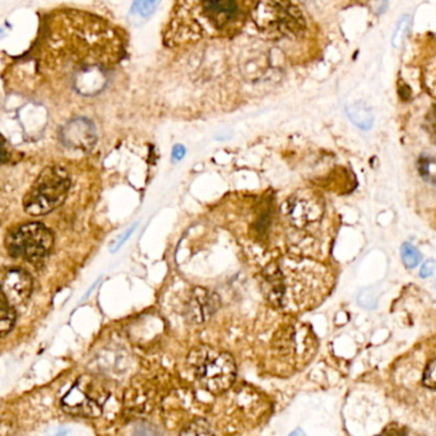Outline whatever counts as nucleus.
Listing matches in <instances>:
<instances>
[{
  "label": "nucleus",
  "instance_id": "obj_1",
  "mask_svg": "<svg viewBox=\"0 0 436 436\" xmlns=\"http://www.w3.org/2000/svg\"><path fill=\"white\" fill-rule=\"evenodd\" d=\"M70 175L59 166L46 167L23 198V208L31 216H44L65 201L70 189Z\"/></svg>",
  "mask_w": 436,
  "mask_h": 436
},
{
  "label": "nucleus",
  "instance_id": "obj_2",
  "mask_svg": "<svg viewBox=\"0 0 436 436\" xmlns=\"http://www.w3.org/2000/svg\"><path fill=\"white\" fill-rule=\"evenodd\" d=\"M189 362L195 369L198 380L210 393L225 392L235 382V360L227 352L203 346L193 349Z\"/></svg>",
  "mask_w": 436,
  "mask_h": 436
},
{
  "label": "nucleus",
  "instance_id": "obj_3",
  "mask_svg": "<svg viewBox=\"0 0 436 436\" xmlns=\"http://www.w3.org/2000/svg\"><path fill=\"white\" fill-rule=\"evenodd\" d=\"M54 237L50 230L41 224H26L16 227L6 239L8 253L14 258L28 262L44 259L53 248Z\"/></svg>",
  "mask_w": 436,
  "mask_h": 436
},
{
  "label": "nucleus",
  "instance_id": "obj_4",
  "mask_svg": "<svg viewBox=\"0 0 436 436\" xmlns=\"http://www.w3.org/2000/svg\"><path fill=\"white\" fill-rule=\"evenodd\" d=\"M107 400L106 388L92 376H82L61 400L63 410L79 417H97Z\"/></svg>",
  "mask_w": 436,
  "mask_h": 436
},
{
  "label": "nucleus",
  "instance_id": "obj_5",
  "mask_svg": "<svg viewBox=\"0 0 436 436\" xmlns=\"http://www.w3.org/2000/svg\"><path fill=\"white\" fill-rule=\"evenodd\" d=\"M258 25L265 30L286 34L297 31L303 22L301 16L291 4L281 0H270L258 8Z\"/></svg>",
  "mask_w": 436,
  "mask_h": 436
},
{
  "label": "nucleus",
  "instance_id": "obj_6",
  "mask_svg": "<svg viewBox=\"0 0 436 436\" xmlns=\"http://www.w3.org/2000/svg\"><path fill=\"white\" fill-rule=\"evenodd\" d=\"M32 279L21 268L0 270V297L10 307L23 305L31 296Z\"/></svg>",
  "mask_w": 436,
  "mask_h": 436
},
{
  "label": "nucleus",
  "instance_id": "obj_7",
  "mask_svg": "<svg viewBox=\"0 0 436 436\" xmlns=\"http://www.w3.org/2000/svg\"><path fill=\"white\" fill-rule=\"evenodd\" d=\"M61 140L67 149L88 152L96 146V127L87 118H74L61 128Z\"/></svg>",
  "mask_w": 436,
  "mask_h": 436
},
{
  "label": "nucleus",
  "instance_id": "obj_8",
  "mask_svg": "<svg viewBox=\"0 0 436 436\" xmlns=\"http://www.w3.org/2000/svg\"><path fill=\"white\" fill-rule=\"evenodd\" d=\"M221 300L216 292L207 288H193L185 304L184 315L189 323L201 324L217 313Z\"/></svg>",
  "mask_w": 436,
  "mask_h": 436
},
{
  "label": "nucleus",
  "instance_id": "obj_9",
  "mask_svg": "<svg viewBox=\"0 0 436 436\" xmlns=\"http://www.w3.org/2000/svg\"><path fill=\"white\" fill-rule=\"evenodd\" d=\"M322 216V207L314 198L292 197L288 201L287 217L291 225L304 228L316 222Z\"/></svg>",
  "mask_w": 436,
  "mask_h": 436
},
{
  "label": "nucleus",
  "instance_id": "obj_10",
  "mask_svg": "<svg viewBox=\"0 0 436 436\" xmlns=\"http://www.w3.org/2000/svg\"><path fill=\"white\" fill-rule=\"evenodd\" d=\"M263 291L272 305H283L286 297V283L279 263H272L263 272Z\"/></svg>",
  "mask_w": 436,
  "mask_h": 436
},
{
  "label": "nucleus",
  "instance_id": "obj_11",
  "mask_svg": "<svg viewBox=\"0 0 436 436\" xmlns=\"http://www.w3.org/2000/svg\"><path fill=\"white\" fill-rule=\"evenodd\" d=\"M106 74L98 68H87L79 72L74 80V87L85 96H94L106 87Z\"/></svg>",
  "mask_w": 436,
  "mask_h": 436
},
{
  "label": "nucleus",
  "instance_id": "obj_12",
  "mask_svg": "<svg viewBox=\"0 0 436 436\" xmlns=\"http://www.w3.org/2000/svg\"><path fill=\"white\" fill-rule=\"evenodd\" d=\"M346 113L349 115V120L358 125L360 129L369 131L374 124V113L371 107L362 101L347 106Z\"/></svg>",
  "mask_w": 436,
  "mask_h": 436
},
{
  "label": "nucleus",
  "instance_id": "obj_13",
  "mask_svg": "<svg viewBox=\"0 0 436 436\" xmlns=\"http://www.w3.org/2000/svg\"><path fill=\"white\" fill-rule=\"evenodd\" d=\"M162 0H134L131 6V13L135 17L146 19L149 18L156 10Z\"/></svg>",
  "mask_w": 436,
  "mask_h": 436
},
{
  "label": "nucleus",
  "instance_id": "obj_14",
  "mask_svg": "<svg viewBox=\"0 0 436 436\" xmlns=\"http://www.w3.org/2000/svg\"><path fill=\"white\" fill-rule=\"evenodd\" d=\"M179 436H215L207 419H195L182 430Z\"/></svg>",
  "mask_w": 436,
  "mask_h": 436
},
{
  "label": "nucleus",
  "instance_id": "obj_15",
  "mask_svg": "<svg viewBox=\"0 0 436 436\" xmlns=\"http://www.w3.org/2000/svg\"><path fill=\"white\" fill-rule=\"evenodd\" d=\"M410 28L411 17L408 14H404L398 21V23L395 25V28H394V32H393L392 36L393 47H395V49L401 47L403 43H404V40H406V37L408 35V32H410Z\"/></svg>",
  "mask_w": 436,
  "mask_h": 436
},
{
  "label": "nucleus",
  "instance_id": "obj_16",
  "mask_svg": "<svg viewBox=\"0 0 436 436\" xmlns=\"http://www.w3.org/2000/svg\"><path fill=\"white\" fill-rule=\"evenodd\" d=\"M16 324V312L10 306L0 307V338L6 337Z\"/></svg>",
  "mask_w": 436,
  "mask_h": 436
},
{
  "label": "nucleus",
  "instance_id": "obj_17",
  "mask_svg": "<svg viewBox=\"0 0 436 436\" xmlns=\"http://www.w3.org/2000/svg\"><path fill=\"white\" fill-rule=\"evenodd\" d=\"M419 171L425 182L436 184V160L431 157L419 158Z\"/></svg>",
  "mask_w": 436,
  "mask_h": 436
},
{
  "label": "nucleus",
  "instance_id": "obj_18",
  "mask_svg": "<svg viewBox=\"0 0 436 436\" xmlns=\"http://www.w3.org/2000/svg\"><path fill=\"white\" fill-rule=\"evenodd\" d=\"M401 255L403 263L407 268L417 267V264L421 261V254L419 250L410 243L402 245Z\"/></svg>",
  "mask_w": 436,
  "mask_h": 436
},
{
  "label": "nucleus",
  "instance_id": "obj_19",
  "mask_svg": "<svg viewBox=\"0 0 436 436\" xmlns=\"http://www.w3.org/2000/svg\"><path fill=\"white\" fill-rule=\"evenodd\" d=\"M133 436H162V431L151 424H143L135 428Z\"/></svg>",
  "mask_w": 436,
  "mask_h": 436
},
{
  "label": "nucleus",
  "instance_id": "obj_20",
  "mask_svg": "<svg viewBox=\"0 0 436 436\" xmlns=\"http://www.w3.org/2000/svg\"><path fill=\"white\" fill-rule=\"evenodd\" d=\"M424 383L431 389H436V358L428 364L424 376Z\"/></svg>",
  "mask_w": 436,
  "mask_h": 436
},
{
  "label": "nucleus",
  "instance_id": "obj_21",
  "mask_svg": "<svg viewBox=\"0 0 436 436\" xmlns=\"http://www.w3.org/2000/svg\"><path fill=\"white\" fill-rule=\"evenodd\" d=\"M436 268V263L435 261H433V259H430L428 262L425 263L424 265H422V268L419 270V276L422 277V279H428L430 277L434 272H435Z\"/></svg>",
  "mask_w": 436,
  "mask_h": 436
},
{
  "label": "nucleus",
  "instance_id": "obj_22",
  "mask_svg": "<svg viewBox=\"0 0 436 436\" xmlns=\"http://www.w3.org/2000/svg\"><path fill=\"white\" fill-rule=\"evenodd\" d=\"M137 225H138V224H134V225H133V226H131V228H129V230H128V231H127V232H125V234H124V235H122V237L116 241V243H115V245L113 246V249H111V252H116V250H119V248H122L124 243H125V241L131 237V235L133 234V231H134V228L137 227Z\"/></svg>",
  "mask_w": 436,
  "mask_h": 436
},
{
  "label": "nucleus",
  "instance_id": "obj_23",
  "mask_svg": "<svg viewBox=\"0 0 436 436\" xmlns=\"http://www.w3.org/2000/svg\"><path fill=\"white\" fill-rule=\"evenodd\" d=\"M9 156L10 155H9L8 147H7V142L0 135V165L6 164L10 158Z\"/></svg>",
  "mask_w": 436,
  "mask_h": 436
},
{
  "label": "nucleus",
  "instance_id": "obj_24",
  "mask_svg": "<svg viewBox=\"0 0 436 436\" xmlns=\"http://www.w3.org/2000/svg\"><path fill=\"white\" fill-rule=\"evenodd\" d=\"M185 153H186V149L184 147L183 144H176L173 149V161L177 162V161H182L185 157Z\"/></svg>",
  "mask_w": 436,
  "mask_h": 436
},
{
  "label": "nucleus",
  "instance_id": "obj_25",
  "mask_svg": "<svg viewBox=\"0 0 436 436\" xmlns=\"http://www.w3.org/2000/svg\"><path fill=\"white\" fill-rule=\"evenodd\" d=\"M288 436H306L305 431L301 428H297L295 431H292Z\"/></svg>",
  "mask_w": 436,
  "mask_h": 436
},
{
  "label": "nucleus",
  "instance_id": "obj_26",
  "mask_svg": "<svg viewBox=\"0 0 436 436\" xmlns=\"http://www.w3.org/2000/svg\"><path fill=\"white\" fill-rule=\"evenodd\" d=\"M378 1L380 3V6H382V8H384V7H385V4L388 3V0H378Z\"/></svg>",
  "mask_w": 436,
  "mask_h": 436
},
{
  "label": "nucleus",
  "instance_id": "obj_27",
  "mask_svg": "<svg viewBox=\"0 0 436 436\" xmlns=\"http://www.w3.org/2000/svg\"><path fill=\"white\" fill-rule=\"evenodd\" d=\"M433 131H434V137L436 138V119L435 122H433Z\"/></svg>",
  "mask_w": 436,
  "mask_h": 436
}]
</instances>
